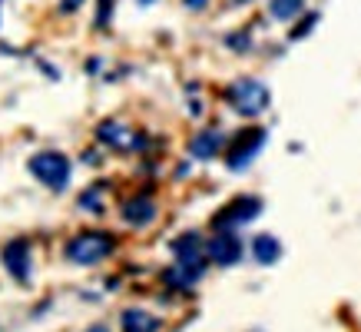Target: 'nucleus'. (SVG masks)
Returning <instances> with one entry per match:
<instances>
[{"instance_id":"f257e3e1","label":"nucleus","mask_w":361,"mask_h":332,"mask_svg":"<svg viewBox=\"0 0 361 332\" xmlns=\"http://www.w3.org/2000/svg\"><path fill=\"white\" fill-rule=\"evenodd\" d=\"M226 103H229L235 113H242V117L252 120V117H262V113L272 107V90L255 77H239L226 87Z\"/></svg>"},{"instance_id":"f03ea898","label":"nucleus","mask_w":361,"mask_h":332,"mask_svg":"<svg viewBox=\"0 0 361 332\" xmlns=\"http://www.w3.org/2000/svg\"><path fill=\"white\" fill-rule=\"evenodd\" d=\"M33 177L40 179L47 189H66L70 186V173H73V163L66 160L63 153H56V150H44V153H33L30 163H27Z\"/></svg>"},{"instance_id":"7ed1b4c3","label":"nucleus","mask_w":361,"mask_h":332,"mask_svg":"<svg viewBox=\"0 0 361 332\" xmlns=\"http://www.w3.org/2000/svg\"><path fill=\"white\" fill-rule=\"evenodd\" d=\"M113 236L110 232H97V230H90V232H80V236H73L70 243H66L63 256L70 259V263H77V266H97L99 259H106V256L113 253Z\"/></svg>"},{"instance_id":"20e7f679","label":"nucleus","mask_w":361,"mask_h":332,"mask_svg":"<svg viewBox=\"0 0 361 332\" xmlns=\"http://www.w3.org/2000/svg\"><path fill=\"white\" fill-rule=\"evenodd\" d=\"M265 140H269V130H262V126H249V130H242L239 136L229 143V150H226V166H229L232 173L245 170L255 156L262 153Z\"/></svg>"},{"instance_id":"39448f33","label":"nucleus","mask_w":361,"mask_h":332,"mask_svg":"<svg viewBox=\"0 0 361 332\" xmlns=\"http://www.w3.org/2000/svg\"><path fill=\"white\" fill-rule=\"evenodd\" d=\"M97 140L103 146L116 150V153H133V150H142V146H146V136L136 133L133 126H126V123H120V120H103L99 123Z\"/></svg>"},{"instance_id":"423d86ee","label":"nucleus","mask_w":361,"mask_h":332,"mask_svg":"<svg viewBox=\"0 0 361 332\" xmlns=\"http://www.w3.org/2000/svg\"><path fill=\"white\" fill-rule=\"evenodd\" d=\"M202 273H206L202 256H176V263L166 269V283L173 289H179V292H186V289H192L202 279Z\"/></svg>"},{"instance_id":"0eeeda50","label":"nucleus","mask_w":361,"mask_h":332,"mask_svg":"<svg viewBox=\"0 0 361 332\" xmlns=\"http://www.w3.org/2000/svg\"><path fill=\"white\" fill-rule=\"evenodd\" d=\"M259 213H262V199L259 196H235L229 206L216 216V226H219V230H232V226L252 223Z\"/></svg>"},{"instance_id":"6e6552de","label":"nucleus","mask_w":361,"mask_h":332,"mask_svg":"<svg viewBox=\"0 0 361 332\" xmlns=\"http://www.w3.org/2000/svg\"><path fill=\"white\" fill-rule=\"evenodd\" d=\"M209 259L216 266H235L242 259V239L232 230H219L206 246Z\"/></svg>"},{"instance_id":"1a4fd4ad","label":"nucleus","mask_w":361,"mask_h":332,"mask_svg":"<svg viewBox=\"0 0 361 332\" xmlns=\"http://www.w3.org/2000/svg\"><path fill=\"white\" fill-rule=\"evenodd\" d=\"M222 146H226V133L216 130V126H206L189 140V156L192 160H216L222 153Z\"/></svg>"},{"instance_id":"9d476101","label":"nucleus","mask_w":361,"mask_h":332,"mask_svg":"<svg viewBox=\"0 0 361 332\" xmlns=\"http://www.w3.org/2000/svg\"><path fill=\"white\" fill-rule=\"evenodd\" d=\"M4 266L17 283L30 276V243L27 239H13V243L4 246Z\"/></svg>"},{"instance_id":"9b49d317","label":"nucleus","mask_w":361,"mask_h":332,"mask_svg":"<svg viewBox=\"0 0 361 332\" xmlns=\"http://www.w3.org/2000/svg\"><path fill=\"white\" fill-rule=\"evenodd\" d=\"M123 220L130 223V226H136V230L149 226L156 220V203L149 196H136L130 203H123Z\"/></svg>"},{"instance_id":"f8f14e48","label":"nucleus","mask_w":361,"mask_h":332,"mask_svg":"<svg viewBox=\"0 0 361 332\" xmlns=\"http://www.w3.org/2000/svg\"><path fill=\"white\" fill-rule=\"evenodd\" d=\"M123 332H159V316L146 309H126L123 312Z\"/></svg>"},{"instance_id":"ddd939ff","label":"nucleus","mask_w":361,"mask_h":332,"mask_svg":"<svg viewBox=\"0 0 361 332\" xmlns=\"http://www.w3.org/2000/svg\"><path fill=\"white\" fill-rule=\"evenodd\" d=\"M252 256H255V263L272 266L275 259L282 256V243L275 239L272 232H262V236H255V239H252Z\"/></svg>"},{"instance_id":"4468645a","label":"nucleus","mask_w":361,"mask_h":332,"mask_svg":"<svg viewBox=\"0 0 361 332\" xmlns=\"http://www.w3.org/2000/svg\"><path fill=\"white\" fill-rule=\"evenodd\" d=\"M305 11V0H269V13L275 20H295Z\"/></svg>"},{"instance_id":"2eb2a0df","label":"nucleus","mask_w":361,"mask_h":332,"mask_svg":"<svg viewBox=\"0 0 361 332\" xmlns=\"http://www.w3.org/2000/svg\"><path fill=\"white\" fill-rule=\"evenodd\" d=\"M315 23H318V11L305 13V17L298 20V27H292V33H288V40H302V37H308V33L315 30Z\"/></svg>"},{"instance_id":"dca6fc26","label":"nucleus","mask_w":361,"mask_h":332,"mask_svg":"<svg viewBox=\"0 0 361 332\" xmlns=\"http://www.w3.org/2000/svg\"><path fill=\"white\" fill-rule=\"evenodd\" d=\"M110 17H113V0H99V11H97V27L99 30H106Z\"/></svg>"},{"instance_id":"f3484780","label":"nucleus","mask_w":361,"mask_h":332,"mask_svg":"<svg viewBox=\"0 0 361 332\" xmlns=\"http://www.w3.org/2000/svg\"><path fill=\"white\" fill-rule=\"evenodd\" d=\"M229 47L235 50V54H245V50L252 47V37H249V33H232V37H229Z\"/></svg>"},{"instance_id":"a211bd4d","label":"nucleus","mask_w":361,"mask_h":332,"mask_svg":"<svg viewBox=\"0 0 361 332\" xmlns=\"http://www.w3.org/2000/svg\"><path fill=\"white\" fill-rule=\"evenodd\" d=\"M80 7H83V0H63V4H60L63 13H73V11H80Z\"/></svg>"},{"instance_id":"6ab92c4d","label":"nucleus","mask_w":361,"mask_h":332,"mask_svg":"<svg viewBox=\"0 0 361 332\" xmlns=\"http://www.w3.org/2000/svg\"><path fill=\"white\" fill-rule=\"evenodd\" d=\"M183 4H186L189 11H202V7H206L209 0H183Z\"/></svg>"},{"instance_id":"aec40b11","label":"nucleus","mask_w":361,"mask_h":332,"mask_svg":"<svg viewBox=\"0 0 361 332\" xmlns=\"http://www.w3.org/2000/svg\"><path fill=\"white\" fill-rule=\"evenodd\" d=\"M87 332H110V329H106V326H90Z\"/></svg>"},{"instance_id":"412c9836","label":"nucleus","mask_w":361,"mask_h":332,"mask_svg":"<svg viewBox=\"0 0 361 332\" xmlns=\"http://www.w3.org/2000/svg\"><path fill=\"white\" fill-rule=\"evenodd\" d=\"M140 4H146V7H149V4H156V0H140Z\"/></svg>"},{"instance_id":"4be33fe9","label":"nucleus","mask_w":361,"mask_h":332,"mask_svg":"<svg viewBox=\"0 0 361 332\" xmlns=\"http://www.w3.org/2000/svg\"><path fill=\"white\" fill-rule=\"evenodd\" d=\"M232 4H252V0H232Z\"/></svg>"}]
</instances>
